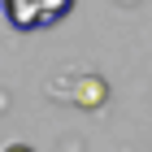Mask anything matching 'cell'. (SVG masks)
Returning <instances> with one entry per match:
<instances>
[{
    "label": "cell",
    "instance_id": "3",
    "mask_svg": "<svg viewBox=\"0 0 152 152\" xmlns=\"http://www.w3.org/2000/svg\"><path fill=\"white\" fill-rule=\"evenodd\" d=\"M4 152H31V148H26V143H9Z\"/></svg>",
    "mask_w": 152,
    "mask_h": 152
},
{
    "label": "cell",
    "instance_id": "1",
    "mask_svg": "<svg viewBox=\"0 0 152 152\" xmlns=\"http://www.w3.org/2000/svg\"><path fill=\"white\" fill-rule=\"evenodd\" d=\"M74 0H0V13L13 31H48L65 22Z\"/></svg>",
    "mask_w": 152,
    "mask_h": 152
},
{
    "label": "cell",
    "instance_id": "2",
    "mask_svg": "<svg viewBox=\"0 0 152 152\" xmlns=\"http://www.w3.org/2000/svg\"><path fill=\"white\" fill-rule=\"evenodd\" d=\"M104 78H96V74H87V78H78V91H74V100H78L83 109H100L104 104Z\"/></svg>",
    "mask_w": 152,
    "mask_h": 152
}]
</instances>
